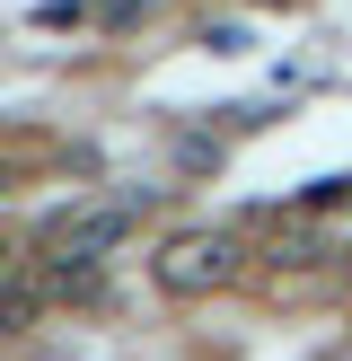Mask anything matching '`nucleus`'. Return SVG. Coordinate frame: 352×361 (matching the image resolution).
I'll return each mask as SVG.
<instances>
[{
	"label": "nucleus",
	"mask_w": 352,
	"mask_h": 361,
	"mask_svg": "<svg viewBox=\"0 0 352 361\" xmlns=\"http://www.w3.org/2000/svg\"><path fill=\"white\" fill-rule=\"evenodd\" d=\"M326 361H352V335H344V344H334V353H326Z\"/></svg>",
	"instance_id": "obj_2"
},
{
	"label": "nucleus",
	"mask_w": 352,
	"mask_h": 361,
	"mask_svg": "<svg viewBox=\"0 0 352 361\" xmlns=\"http://www.w3.org/2000/svg\"><path fill=\"white\" fill-rule=\"evenodd\" d=\"M282 9H299V0H282Z\"/></svg>",
	"instance_id": "obj_3"
},
{
	"label": "nucleus",
	"mask_w": 352,
	"mask_h": 361,
	"mask_svg": "<svg viewBox=\"0 0 352 361\" xmlns=\"http://www.w3.org/2000/svg\"><path fill=\"white\" fill-rule=\"evenodd\" d=\"M150 282L168 300H220V291H238L246 282V238L238 229H168V238L150 247Z\"/></svg>",
	"instance_id": "obj_1"
}]
</instances>
